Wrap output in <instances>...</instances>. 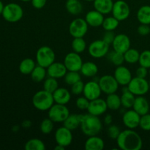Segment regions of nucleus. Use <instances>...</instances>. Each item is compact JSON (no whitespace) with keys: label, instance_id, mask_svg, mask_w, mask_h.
I'll return each instance as SVG.
<instances>
[{"label":"nucleus","instance_id":"f257e3e1","mask_svg":"<svg viewBox=\"0 0 150 150\" xmlns=\"http://www.w3.org/2000/svg\"><path fill=\"white\" fill-rule=\"evenodd\" d=\"M117 146L122 150H139L143 146L140 135L133 129H126L120 133L117 139Z\"/></svg>","mask_w":150,"mask_h":150},{"label":"nucleus","instance_id":"f03ea898","mask_svg":"<svg viewBox=\"0 0 150 150\" xmlns=\"http://www.w3.org/2000/svg\"><path fill=\"white\" fill-rule=\"evenodd\" d=\"M82 133L86 136H97L103 128V123L99 117L92 114H82L80 125Z\"/></svg>","mask_w":150,"mask_h":150},{"label":"nucleus","instance_id":"7ed1b4c3","mask_svg":"<svg viewBox=\"0 0 150 150\" xmlns=\"http://www.w3.org/2000/svg\"><path fill=\"white\" fill-rule=\"evenodd\" d=\"M32 102L33 106L40 111H48L55 103L53 94L47 92L45 89L37 92L32 97Z\"/></svg>","mask_w":150,"mask_h":150},{"label":"nucleus","instance_id":"20e7f679","mask_svg":"<svg viewBox=\"0 0 150 150\" xmlns=\"http://www.w3.org/2000/svg\"><path fill=\"white\" fill-rule=\"evenodd\" d=\"M2 17L9 23H16L23 18V10L16 3H9L4 5L2 12Z\"/></svg>","mask_w":150,"mask_h":150},{"label":"nucleus","instance_id":"39448f33","mask_svg":"<svg viewBox=\"0 0 150 150\" xmlns=\"http://www.w3.org/2000/svg\"><path fill=\"white\" fill-rule=\"evenodd\" d=\"M56 55L54 51L50 47L44 45L38 48L36 53V62L38 65L47 68L55 62Z\"/></svg>","mask_w":150,"mask_h":150},{"label":"nucleus","instance_id":"423d86ee","mask_svg":"<svg viewBox=\"0 0 150 150\" xmlns=\"http://www.w3.org/2000/svg\"><path fill=\"white\" fill-rule=\"evenodd\" d=\"M127 87L129 91L136 96H144L147 94L149 90V81H147L146 79L136 76L131 79Z\"/></svg>","mask_w":150,"mask_h":150},{"label":"nucleus","instance_id":"0eeeda50","mask_svg":"<svg viewBox=\"0 0 150 150\" xmlns=\"http://www.w3.org/2000/svg\"><path fill=\"white\" fill-rule=\"evenodd\" d=\"M110 45L103 40H97L89 44L88 52L92 57L95 59H100L105 57L109 52Z\"/></svg>","mask_w":150,"mask_h":150},{"label":"nucleus","instance_id":"6e6552de","mask_svg":"<svg viewBox=\"0 0 150 150\" xmlns=\"http://www.w3.org/2000/svg\"><path fill=\"white\" fill-rule=\"evenodd\" d=\"M48 117L54 122H63L70 114V111L66 105L54 103L48 111Z\"/></svg>","mask_w":150,"mask_h":150},{"label":"nucleus","instance_id":"1a4fd4ad","mask_svg":"<svg viewBox=\"0 0 150 150\" xmlns=\"http://www.w3.org/2000/svg\"><path fill=\"white\" fill-rule=\"evenodd\" d=\"M88 23L86 20L81 18H77L73 19L69 26V32L70 35L75 38H83L87 33Z\"/></svg>","mask_w":150,"mask_h":150},{"label":"nucleus","instance_id":"9d476101","mask_svg":"<svg viewBox=\"0 0 150 150\" xmlns=\"http://www.w3.org/2000/svg\"><path fill=\"white\" fill-rule=\"evenodd\" d=\"M98 83L102 92L106 94L107 95L117 92L120 86L114 76L111 75H104L101 76L99 79Z\"/></svg>","mask_w":150,"mask_h":150},{"label":"nucleus","instance_id":"9b49d317","mask_svg":"<svg viewBox=\"0 0 150 150\" xmlns=\"http://www.w3.org/2000/svg\"><path fill=\"white\" fill-rule=\"evenodd\" d=\"M112 16L115 17L120 21H123L128 18L130 14V8L129 4L123 0H117L114 2L113 6Z\"/></svg>","mask_w":150,"mask_h":150},{"label":"nucleus","instance_id":"f8f14e48","mask_svg":"<svg viewBox=\"0 0 150 150\" xmlns=\"http://www.w3.org/2000/svg\"><path fill=\"white\" fill-rule=\"evenodd\" d=\"M67 68V71H80L83 64V60L79 54L74 52H70L65 56L63 62Z\"/></svg>","mask_w":150,"mask_h":150},{"label":"nucleus","instance_id":"ddd939ff","mask_svg":"<svg viewBox=\"0 0 150 150\" xmlns=\"http://www.w3.org/2000/svg\"><path fill=\"white\" fill-rule=\"evenodd\" d=\"M72 130H69L68 128L64 126L60 127L56 130L54 134V139L57 144L62 145V146L67 147L70 146L73 142V136L72 134Z\"/></svg>","mask_w":150,"mask_h":150},{"label":"nucleus","instance_id":"4468645a","mask_svg":"<svg viewBox=\"0 0 150 150\" xmlns=\"http://www.w3.org/2000/svg\"><path fill=\"white\" fill-rule=\"evenodd\" d=\"M102 91L98 81H90L84 83L83 95L89 100L97 99L100 97Z\"/></svg>","mask_w":150,"mask_h":150},{"label":"nucleus","instance_id":"2eb2a0df","mask_svg":"<svg viewBox=\"0 0 150 150\" xmlns=\"http://www.w3.org/2000/svg\"><path fill=\"white\" fill-rule=\"evenodd\" d=\"M113 50L117 52H120L124 54L129 48H130V38L125 34H119L115 36L114 41L112 42Z\"/></svg>","mask_w":150,"mask_h":150},{"label":"nucleus","instance_id":"dca6fc26","mask_svg":"<svg viewBox=\"0 0 150 150\" xmlns=\"http://www.w3.org/2000/svg\"><path fill=\"white\" fill-rule=\"evenodd\" d=\"M107 109H108V108L107 106L106 101L102 98H99L90 100L87 111L89 114L97 116V117H100V116L105 114Z\"/></svg>","mask_w":150,"mask_h":150},{"label":"nucleus","instance_id":"f3484780","mask_svg":"<svg viewBox=\"0 0 150 150\" xmlns=\"http://www.w3.org/2000/svg\"><path fill=\"white\" fill-rule=\"evenodd\" d=\"M141 115L133 109L127 110L123 114L122 122L124 125L128 129H136L139 127Z\"/></svg>","mask_w":150,"mask_h":150},{"label":"nucleus","instance_id":"a211bd4d","mask_svg":"<svg viewBox=\"0 0 150 150\" xmlns=\"http://www.w3.org/2000/svg\"><path fill=\"white\" fill-rule=\"evenodd\" d=\"M114 76L121 86H127L131 79L132 73L130 70L127 67L123 65H120L117 67L114 73Z\"/></svg>","mask_w":150,"mask_h":150},{"label":"nucleus","instance_id":"6ab92c4d","mask_svg":"<svg viewBox=\"0 0 150 150\" xmlns=\"http://www.w3.org/2000/svg\"><path fill=\"white\" fill-rule=\"evenodd\" d=\"M46 70L48 76L57 79L64 78V76H65L67 72V70L64 63L59 62H53L51 65L47 67Z\"/></svg>","mask_w":150,"mask_h":150},{"label":"nucleus","instance_id":"aec40b11","mask_svg":"<svg viewBox=\"0 0 150 150\" xmlns=\"http://www.w3.org/2000/svg\"><path fill=\"white\" fill-rule=\"evenodd\" d=\"M104 18H105L103 14L98 12V10H93L86 13L84 19L89 26L96 28L102 26Z\"/></svg>","mask_w":150,"mask_h":150},{"label":"nucleus","instance_id":"412c9836","mask_svg":"<svg viewBox=\"0 0 150 150\" xmlns=\"http://www.w3.org/2000/svg\"><path fill=\"white\" fill-rule=\"evenodd\" d=\"M53 97L55 103L67 105L71 99V93L66 88L59 87L53 93Z\"/></svg>","mask_w":150,"mask_h":150},{"label":"nucleus","instance_id":"4be33fe9","mask_svg":"<svg viewBox=\"0 0 150 150\" xmlns=\"http://www.w3.org/2000/svg\"><path fill=\"white\" fill-rule=\"evenodd\" d=\"M133 109L141 116L148 114L149 111V101L144 96L136 97L134 104L133 105Z\"/></svg>","mask_w":150,"mask_h":150},{"label":"nucleus","instance_id":"5701e85b","mask_svg":"<svg viewBox=\"0 0 150 150\" xmlns=\"http://www.w3.org/2000/svg\"><path fill=\"white\" fill-rule=\"evenodd\" d=\"M105 147L103 139L97 136H89L84 143L86 150H103Z\"/></svg>","mask_w":150,"mask_h":150},{"label":"nucleus","instance_id":"b1692460","mask_svg":"<svg viewBox=\"0 0 150 150\" xmlns=\"http://www.w3.org/2000/svg\"><path fill=\"white\" fill-rule=\"evenodd\" d=\"M93 4L95 10L105 16L111 13L114 1L113 0H94Z\"/></svg>","mask_w":150,"mask_h":150},{"label":"nucleus","instance_id":"393cba45","mask_svg":"<svg viewBox=\"0 0 150 150\" xmlns=\"http://www.w3.org/2000/svg\"><path fill=\"white\" fill-rule=\"evenodd\" d=\"M121 98L122 106L125 108H131L134 104L136 95L130 92L127 86H124L122 89V93L120 96Z\"/></svg>","mask_w":150,"mask_h":150},{"label":"nucleus","instance_id":"a878e982","mask_svg":"<svg viewBox=\"0 0 150 150\" xmlns=\"http://www.w3.org/2000/svg\"><path fill=\"white\" fill-rule=\"evenodd\" d=\"M80 72L81 75H83L85 77L92 78L98 74V67L95 63L92 62H86L82 64Z\"/></svg>","mask_w":150,"mask_h":150},{"label":"nucleus","instance_id":"bb28decb","mask_svg":"<svg viewBox=\"0 0 150 150\" xmlns=\"http://www.w3.org/2000/svg\"><path fill=\"white\" fill-rule=\"evenodd\" d=\"M82 114H69L66 120L63 122V126L70 130H74L80 127Z\"/></svg>","mask_w":150,"mask_h":150},{"label":"nucleus","instance_id":"cd10ccee","mask_svg":"<svg viewBox=\"0 0 150 150\" xmlns=\"http://www.w3.org/2000/svg\"><path fill=\"white\" fill-rule=\"evenodd\" d=\"M105 101L108 108L111 111H117L122 106L121 98L116 92L108 95Z\"/></svg>","mask_w":150,"mask_h":150},{"label":"nucleus","instance_id":"c85d7f7f","mask_svg":"<svg viewBox=\"0 0 150 150\" xmlns=\"http://www.w3.org/2000/svg\"><path fill=\"white\" fill-rule=\"evenodd\" d=\"M136 17L140 23L150 25V6L144 5L141 7L137 11Z\"/></svg>","mask_w":150,"mask_h":150},{"label":"nucleus","instance_id":"c756f323","mask_svg":"<svg viewBox=\"0 0 150 150\" xmlns=\"http://www.w3.org/2000/svg\"><path fill=\"white\" fill-rule=\"evenodd\" d=\"M35 67L36 63L32 59L26 58L20 62L19 71L23 75H30Z\"/></svg>","mask_w":150,"mask_h":150},{"label":"nucleus","instance_id":"7c9ffc66","mask_svg":"<svg viewBox=\"0 0 150 150\" xmlns=\"http://www.w3.org/2000/svg\"><path fill=\"white\" fill-rule=\"evenodd\" d=\"M31 79L33 81L40 83L45 79L47 76V70L40 65H36L30 74Z\"/></svg>","mask_w":150,"mask_h":150},{"label":"nucleus","instance_id":"2f4dec72","mask_svg":"<svg viewBox=\"0 0 150 150\" xmlns=\"http://www.w3.org/2000/svg\"><path fill=\"white\" fill-rule=\"evenodd\" d=\"M65 7L67 11L73 16L79 15L83 10V5L79 0H67Z\"/></svg>","mask_w":150,"mask_h":150},{"label":"nucleus","instance_id":"473e14b6","mask_svg":"<svg viewBox=\"0 0 150 150\" xmlns=\"http://www.w3.org/2000/svg\"><path fill=\"white\" fill-rule=\"evenodd\" d=\"M140 54L137 49L135 48H129L127 51L124 53L125 61L128 64H136L139 62Z\"/></svg>","mask_w":150,"mask_h":150},{"label":"nucleus","instance_id":"72a5a7b5","mask_svg":"<svg viewBox=\"0 0 150 150\" xmlns=\"http://www.w3.org/2000/svg\"><path fill=\"white\" fill-rule=\"evenodd\" d=\"M26 150H45V145L42 140L39 139H31L25 144Z\"/></svg>","mask_w":150,"mask_h":150},{"label":"nucleus","instance_id":"f704fd0d","mask_svg":"<svg viewBox=\"0 0 150 150\" xmlns=\"http://www.w3.org/2000/svg\"><path fill=\"white\" fill-rule=\"evenodd\" d=\"M120 25V21L114 16H108L104 18L102 27L105 31H114Z\"/></svg>","mask_w":150,"mask_h":150},{"label":"nucleus","instance_id":"c9c22d12","mask_svg":"<svg viewBox=\"0 0 150 150\" xmlns=\"http://www.w3.org/2000/svg\"><path fill=\"white\" fill-rule=\"evenodd\" d=\"M107 55H108V59H109V61L117 67L122 65L123 63L125 62V61L124 54H122V53L117 52V51L113 50V51H111V53L108 52Z\"/></svg>","mask_w":150,"mask_h":150},{"label":"nucleus","instance_id":"e433bc0d","mask_svg":"<svg viewBox=\"0 0 150 150\" xmlns=\"http://www.w3.org/2000/svg\"><path fill=\"white\" fill-rule=\"evenodd\" d=\"M71 47L73 51L80 54L86 50V42L83 38H75L72 41Z\"/></svg>","mask_w":150,"mask_h":150},{"label":"nucleus","instance_id":"4c0bfd02","mask_svg":"<svg viewBox=\"0 0 150 150\" xmlns=\"http://www.w3.org/2000/svg\"><path fill=\"white\" fill-rule=\"evenodd\" d=\"M58 88L59 83L57 79H54V78L49 77L48 76L47 79H45L44 80L43 89H45L47 92H49L53 94Z\"/></svg>","mask_w":150,"mask_h":150},{"label":"nucleus","instance_id":"58836bf2","mask_svg":"<svg viewBox=\"0 0 150 150\" xmlns=\"http://www.w3.org/2000/svg\"><path fill=\"white\" fill-rule=\"evenodd\" d=\"M54 122L48 117L42 120L40 125V130L44 135H48L54 130Z\"/></svg>","mask_w":150,"mask_h":150},{"label":"nucleus","instance_id":"ea45409f","mask_svg":"<svg viewBox=\"0 0 150 150\" xmlns=\"http://www.w3.org/2000/svg\"><path fill=\"white\" fill-rule=\"evenodd\" d=\"M64 80L67 85L72 86L75 83L81 81V74L79 71H67L64 76Z\"/></svg>","mask_w":150,"mask_h":150},{"label":"nucleus","instance_id":"a19ab883","mask_svg":"<svg viewBox=\"0 0 150 150\" xmlns=\"http://www.w3.org/2000/svg\"><path fill=\"white\" fill-rule=\"evenodd\" d=\"M139 63L140 66L146 67V68H150V51L149 50H145L142 51L140 54Z\"/></svg>","mask_w":150,"mask_h":150},{"label":"nucleus","instance_id":"79ce46f5","mask_svg":"<svg viewBox=\"0 0 150 150\" xmlns=\"http://www.w3.org/2000/svg\"><path fill=\"white\" fill-rule=\"evenodd\" d=\"M120 133H121V130L117 125H108L107 133H108V136L110 139H113V140H117L118 136H120Z\"/></svg>","mask_w":150,"mask_h":150},{"label":"nucleus","instance_id":"37998d69","mask_svg":"<svg viewBox=\"0 0 150 150\" xmlns=\"http://www.w3.org/2000/svg\"><path fill=\"white\" fill-rule=\"evenodd\" d=\"M139 127L144 131H150V114L141 116Z\"/></svg>","mask_w":150,"mask_h":150},{"label":"nucleus","instance_id":"c03bdc74","mask_svg":"<svg viewBox=\"0 0 150 150\" xmlns=\"http://www.w3.org/2000/svg\"><path fill=\"white\" fill-rule=\"evenodd\" d=\"M89 102H90V100H88L86 97H79L76 100V105L80 110H87L89 105Z\"/></svg>","mask_w":150,"mask_h":150},{"label":"nucleus","instance_id":"a18cd8bd","mask_svg":"<svg viewBox=\"0 0 150 150\" xmlns=\"http://www.w3.org/2000/svg\"><path fill=\"white\" fill-rule=\"evenodd\" d=\"M83 88H84V83L81 80L79 81L71 86L72 94L75 95H80L81 94H83Z\"/></svg>","mask_w":150,"mask_h":150},{"label":"nucleus","instance_id":"49530a36","mask_svg":"<svg viewBox=\"0 0 150 150\" xmlns=\"http://www.w3.org/2000/svg\"><path fill=\"white\" fill-rule=\"evenodd\" d=\"M137 32L139 35H142V36H146L150 34V26L148 24H144V23H141L139 25V27L137 29Z\"/></svg>","mask_w":150,"mask_h":150},{"label":"nucleus","instance_id":"de8ad7c7","mask_svg":"<svg viewBox=\"0 0 150 150\" xmlns=\"http://www.w3.org/2000/svg\"><path fill=\"white\" fill-rule=\"evenodd\" d=\"M116 35H114V31H105V34L103 36V39L105 42L111 45L112 44L113 41H114V38H115Z\"/></svg>","mask_w":150,"mask_h":150},{"label":"nucleus","instance_id":"09e8293b","mask_svg":"<svg viewBox=\"0 0 150 150\" xmlns=\"http://www.w3.org/2000/svg\"><path fill=\"white\" fill-rule=\"evenodd\" d=\"M148 74H149V69L146 68L143 66H140L139 68H137L136 71V76L139 78H142V79H146Z\"/></svg>","mask_w":150,"mask_h":150},{"label":"nucleus","instance_id":"8fccbe9b","mask_svg":"<svg viewBox=\"0 0 150 150\" xmlns=\"http://www.w3.org/2000/svg\"><path fill=\"white\" fill-rule=\"evenodd\" d=\"M31 2H32V7H35V9L40 10L45 7L47 0H31Z\"/></svg>","mask_w":150,"mask_h":150},{"label":"nucleus","instance_id":"3c124183","mask_svg":"<svg viewBox=\"0 0 150 150\" xmlns=\"http://www.w3.org/2000/svg\"><path fill=\"white\" fill-rule=\"evenodd\" d=\"M113 117L112 116L110 115V114H107V115L104 117V123H105L106 125H111Z\"/></svg>","mask_w":150,"mask_h":150},{"label":"nucleus","instance_id":"603ef678","mask_svg":"<svg viewBox=\"0 0 150 150\" xmlns=\"http://www.w3.org/2000/svg\"><path fill=\"white\" fill-rule=\"evenodd\" d=\"M66 147H64V146H62V145H59V144H57V146L54 147V149L55 150H64Z\"/></svg>","mask_w":150,"mask_h":150},{"label":"nucleus","instance_id":"864d4df0","mask_svg":"<svg viewBox=\"0 0 150 150\" xmlns=\"http://www.w3.org/2000/svg\"><path fill=\"white\" fill-rule=\"evenodd\" d=\"M4 4H3L2 1L0 0V15L2 14V12H3V10H4Z\"/></svg>","mask_w":150,"mask_h":150},{"label":"nucleus","instance_id":"5fc2aeb1","mask_svg":"<svg viewBox=\"0 0 150 150\" xmlns=\"http://www.w3.org/2000/svg\"><path fill=\"white\" fill-rule=\"evenodd\" d=\"M22 1H24V2H28V1H31V0H21Z\"/></svg>","mask_w":150,"mask_h":150},{"label":"nucleus","instance_id":"6e6d98bb","mask_svg":"<svg viewBox=\"0 0 150 150\" xmlns=\"http://www.w3.org/2000/svg\"><path fill=\"white\" fill-rule=\"evenodd\" d=\"M85 1H93L94 0H85Z\"/></svg>","mask_w":150,"mask_h":150},{"label":"nucleus","instance_id":"4d7b16f0","mask_svg":"<svg viewBox=\"0 0 150 150\" xmlns=\"http://www.w3.org/2000/svg\"><path fill=\"white\" fill-rule=\"evenodd\" d=\"M149 90H150V80H149Z\"/></svg>","mask_w":150,"mask_h":150},{"label":"nucleus","instance_id":"13d9d810","mask_svg":"<svg viewBox=\"0 0 150 150\" xmlns=\"http://www.w3.org/2000/svg\"><path fill=\"white\" fill-rule=\"evenodd\" d=\"M149 74L150 75V68H149Z\"/></svg>","mask_w":150,"mask_h":150}]
</instances>
